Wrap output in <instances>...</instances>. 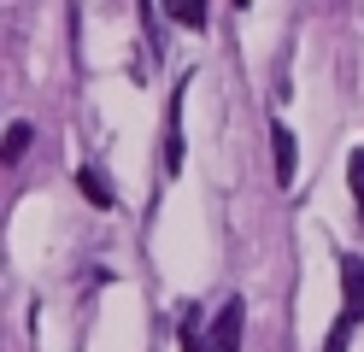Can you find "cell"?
Listing matches in <instances>:
<instances>
[{
    "label": "cell",
    "instance_id": "obj_1",
    "mask_svg": "<svg viewBox=\"0 0 364 352\" xmlns=\"http://www.w3.org/2000/svg\"><path fill=\"white\" fill-rule=\"evenodd\" d=\"M341 288H347V311L353 323H364V258L358 252H341Z\"/></svg>",
    "mask_w": 364,
    "mask_h": 352
},
{
    "label": "cell",
    "instance_id": "obj_2",
    "mask_svg": "<svg viewBox=\"0 0 364 352\" xmlns=\"http://www.w3.org/2000/svg\"><path fill=\"white\" fill-rule=\"evenodd\" d=\"M241 299H230V305H223V311H218V323H212V352H235L241 346Z\"/></svg>",
    "mask_w": 364,
    "mask_h": 352
},
{
    "label": "cell",
    "instance_id": "obj_3",
    "mask_svg": "<svg viewBox=\"0 0 364 352\" xmlns=\"http://www.w3.org/2000/svg\"><path fill=\"white\" fill-rule=\"evenodd\" d=\"M176 341H182V352H212V335H206V329H200V305H182Z\"/></svg>",
    "mask_w": 364,
    "mask_h": 352
},
{
    "label": "cell",
    "instance_id": "obj_4",
    "mask_svg": "<svg viewBox=\"0 0 364 352\" xmlns=\"http://www.w3.org/2000/svg\"><path fill=\"white\" fill-rule=\"evenodd\" d=\"M270 147H277V182L288 188L294 182V171H300V164H294V159H300V147H294V135L277 124V129H270Z\"/></svg>",
    "mask_w": 364,
    "mask_h": 352
},
{
    "label": "cell",
    "instance_id": "obj_5",
    "mask_svg": "<svg viewBox=\"0 0 364 352\" xmlns=\"http://www.w3.org/2000/svg\"><path fill=\"white\" fill-rule=\"evenodd\" d=\"M77 188H82V194L95 200L100 211H112V206H118V194H112V182H106V176L95 171V164H82V171H77Z\"/></svg>",
    "mask_w": 364,
    "mask_h": 352
},
{
    "label": "cell",
    "instance_id": "obj_6",
    "mask_svg": "<svg viewBox=\"0 0 364 352\" xmlns=\"http://www.w3.org/2000/svg\"><path fill=\"white\" fill-rule=\"evenodd\" d=\"M24 153H30V124H12V129H6V147H0V159L18 164Z\"/></svg>",
    "mask_w": 364,
    "mask_h": 352
},
{
    "label": "cell",
    "instance_id": "obj_7",
    "mask_svg": "<svg viewBox=\"0 0 364 352\" xmlns=\"http://www.w3.org/2000/svg\"><path fill=\"white\" fill-rule=\"evenodd\" d=\"M171 18H176V23H188V30H206V6H200V0H176Z\"/></svg>",
    "mask_w": 364,
    "mask_h": 352
},
{
    "label": "cell",
    "instance_id": "obj_8",
    "mask_svg": "<svg viewBox=\"0 0 364 352\" xmlns=\"http://www.w3.org/2000/svg\"><path fill=\"white\" fill-rule=\"evenodd\" d=\"M353 329H358V323H353L347 311H341V323L329 329V341H323V352H347V341H353Z\"/></svg>",
    "mask_w": 364,
    "mask_h": 352
},
{
    "label": "cell",
    "instance_id": "obj_9",
    "mask_svg": "<svg viewBox=\"0 0 364 352\" xmlns=\"http://www.w3.org/2000/svg\"><path fill=\"white\" fill-rule=\"evenodd\" d=\"M347 182H353V194H358V206H364V153L347 159Z\"/></svg>",
    "mask_w": 364,
    "mask_h": 352
},
{
    "label": "cell",
    "instance_id": "obj_10",
    "mask_svg": "<svg viewBox=\"0 0 364 352\" xmlns=\"http://www.w3.org/2000/svg\"><path fill=\"white\" fill-rule=\"evenodd\" d=\"M358 223H364V206H358Z\"/></svg>",
    "mask_w": 364,
    "mask_h": 352
}]
</instances>
